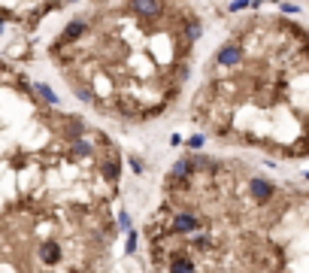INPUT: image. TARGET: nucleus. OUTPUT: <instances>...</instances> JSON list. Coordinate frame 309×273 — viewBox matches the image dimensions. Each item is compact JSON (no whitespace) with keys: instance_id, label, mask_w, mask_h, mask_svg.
<instances>
[{"instance_id":"nucleus-6","label":"nucleus","mask_w":309,"mask_h":273,"mask_svg":"<svg viewBox=\"0 0 309 273\" xmlns=\"http://www.w3.org/2000/svg\"><path fill=\"white\" fill-rule=\"evenodd\" d=\"M203 225H200V219L194 216V213H176L173 216V225H170V231L173 234H188V237H191V234H197Z\"/></svg>"},{"instance_id":"nucleus-2","label":"nucleus","mask_w":309,"mask_h":273,"mask_svg":"<svg viewBox=\"0 0 309 273\" xmlns=\"http://www.w3.org/2000/svg\"><path fill=\"white\" fill-rule=\"evenodd\" d=\"M200 36L185 0H115L67 21L49 55L82 103L146 122L179 97Z\"/></svg>"},{"instance_id":"nucleus-1","label":"nucleus","mask_w":309,"mask_h":273,"mask_svg":"<svg viewBox=\"0 0 309 273\" xmlns=\"http://www.w3.org/2000/svg\"><path fill=\"white\" fill-rule=\"evenodd\" d=\"M109 155V137L0 61V273H88L94 204L70 188Z\"/></svg>"},{"instance_id":"nucleus-10","label":"nucleus","mask_w":309,"mask_h":273,"mask_svg":"<svg viewBox=\"0 0 309 273\" xmlns=\"http://www.w3.org/2000/svg\"><path fill=\"white\" fill-rule=\"evenodd\" d=\"M119 225H122V231H134V228H131V216H128L125 210L119 213Z\"/></svg>"},{"instance_id":"nucleus-5","label":"nucleus","mask_w":309,"mask_h":273,"mask_svg":"<svg viewBox=\"0 0 309 273\" xmlns=\"http://www.w3.org/2000/svg\"><path fill=\"white\" fill-rule=\"evenodd\" d=\"M194 176H197V170H194V161H191V155H188V158H179L173 164V170L167 176V185L170 188H188Z\"/></svg>"},{"instance_id":"nucleus-4","label":"nucleus","mask_w":309,"mask_h":273,"mask_svg":"<svg viewBox=\"0 0 309 273\" xmlns=\"http://www.w3.org/2000/svg\"><path fill=\"white\" fill-rule=\"evenodd\" d=\"M67 3H76V0H0V36L9 24L36 27L49 12H58Z\"/></svg>"},{"instance_id":"nucleus-8","label":"nucleus","mask_w":309,"mask_h":273,"mask_svg":"<svg viewBox=\"0 0 309 273\" xmlns=\"http://www.w3.org/2000/svg\"><path fill=\"white\" fill-rule=\"evenodd\" d=\"M170 273H197L194 261L185 255V249H173L170 252Z\"/></svg>"},{"instance_id":"nucleus-7","label":"nucleus","mask_w":309,"mask_h":273,"mask_svg":"<svg viewBox=\"0 0 309 273\" xmlns=\"http://www.w3.org/2000/svg\"><path fill=\"white\" fill-rule=\"evenodd\" d=\"M249 194H252L258 204H267V201L276 194V185L270 182V179H264V176H252V179H249Z\"/></svg>"},{"instance_id":"nucleus-9","label":"nucleus","mask_w":309,"mask_h":273,"mask_svg":"<svg viewBox=\"0 0 309 273\" xmlns=\"http://www.w3.org/2000/svg\"><path fill=\"white\" fill-rule=\"evenodd\" d=\"M209 243H212V240L206 237V234H200V231L191 234V246H194V249H209Z\"/></svg>"},{"instance_id":"nucleus-3","label":"nucleus","mask_w":309,"mask_h":273,"mask_svg":"<svg viewBox=\"0 0 309 273\" xmlns=\"http://www.w3.org/2000/svg\"><path fill=\"white\" fill-rule=\"evenodd\" d=\"M194 122L230 143L270 146L294 137L306 158L309 137V33L288 18H249L212 52L206 82L194 97Z\"/></svg>"},{"instance_id":"nucleus-11","label":"nucleus","mask_w":309,"mask_h":273,"mask_svg":"<svg viewBox=\"0 0 309 273\" xmlns=\"http://www.w3.org/2000/svg\"><path fill=\"white\" fill-rule=\"evenodd\" d=\"M128 252H137V231H128Z\"/></svg>"},{"instance_id":"nucleus-12","label":"nucleus","mask_w":309,"mask_h":273,"mask_svg":"<svg viewBox=\"0 0 309 273\" xmlns=\"http://www.w3.org/2000/svg\"><path fill=\"white\" fill-rule=\"evenodd\" d=\"M200 146H203V137H200V134L188 140V149H200Z\"/></svg>"}]
</instances>
